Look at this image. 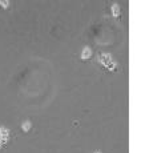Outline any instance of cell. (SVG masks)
Returning <instances> with one entry per match:
<instances>
[{
  "label": "cell",
  "mask_w": 153,
  "mask_h": 153,
  "mask_svg": "<svg viewBox=\"0 0 153 153\" xmlns=\"http://www.w3.org/2000/svg\"><path fill=\"white\" fill-rule=\"evenodd\" d=\"M10 7H11L10 0H0V8H1V10H8Z\"/></svg>",
  "instance_id": "obj_6"
},
{
  "label": "cell",
  "mask_w": 153,
  "mask_h": 153,
  "mask_svg": "<svg viewBox=\"0 0 153 153\" xmlns=\"http://www.w3.org/2000/svg\"><path fill=\"white\" fill-rule=\"evenodd\" d=\"M92 56H93V51H92V48H91L89 45H85L83 49H81V53H80V59L83 61L85 60H89V59H92Z\"/></svg>",
  "instance_id": "obj_3"
},
{
  "label": "cell",
  "mask_w": 153,
  "mask_h": 153,
  "mask_svg": "<svg viewBox=\"0 0 153 153\" xmlns=\"http://www.w3.org/2000/svg\"><path fill=\"white\" fill-rule=\"evenodd\" d=\"M3 146H4V144H3V143H1V140H0V151L3 149Z\"/></svg>",
  "instance_id": "obj_7"
},
{
  "label": "cell",
  "mask_w": 153,
  "mask_h": 153,
  "mask_svg": "<svg viewBox=\"0 0 153 153\" xmlns=\"http://www.w3.org/2000/svg\"><path fill=\"white\" fill-rule=\"evenodd\" d=\"M93 153H102L101 151H100V149H97V151H95V152H93Z\"/></svg>",
  "instance_id": "obj_8"
},
{
  "label": "cell",
  "mask_w": 153,
  "mask_h": 153,
  "mask_svg": "<svg viewBox=\"0 0 153 153\" xmlns=\"http://www.w3.org/2000/svg\"><path fill=\"white\" fill-rule=\"evenodd\" d=\"M10 137H11V131L7 126H0V140L4 145H7L10 143Z\"/></svg>",
  "instance_id": "obj_2"
},
{
  "label": "cell",
  "mask_w": 153,
  "mask_h": 153,
  "mask_svg": "<svg viewBox=\"0 0 153 153\" xmlns=\"http://www.w3.org/2000/svg\"><path fill=\"white\" fill-rule=\"evenodd\" d=\"M31 129H32V121H31V120H25V121L22 123V131H23V133H28Z\"/></svg>",
  "instance_id": "obj_5"
},
{
  "label": "cell",
  "mask_w": 153,
  "mask_h": 153,
  "mask_svg": "<svg viewBox=\"0 0 153 153\" xmlns=\"http://www.w3.org/2000/svg\"><path fill=\"white\" fill-rule=\"evenodd\" d=\"M97 61H99L100 65H101L102 68L107 69L108 72H114V71H117V68H119V64H117L116 61L113 60L112 55L111 53H107V52L99 53Z\"/></svg>",
  "instance_id": "obj_1"
},
{
  "label": "cell",
  "mask_w": 153,
  "mask_h": 153,
  "mask_svg": "<svg viewBox=\"0 0 153 153\" xmlns=\"http://www.w3.org/2000/svg\"><path fill=\"white\" fill-rule=\"evenodd\" d=\"M111 12H112V16H113L114 19H120V16H121V8H120V4L113 3V4L111 5Z\"/></svg>",
  "instance_id": "obj_4"
}]
</instances>
